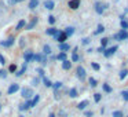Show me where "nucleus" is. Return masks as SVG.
I'll use <instances>...</instances> for the list:
<instances>
[{
	"label": "nucleus",
	"mask_w": 128,
	"mask_h": 117,
	"mask_svg": "<svg viewBox=\"0 0 128 117\" xmlns=\"http://www.w3.org/2000/svg\"><path fill=\"white\" fill-rule=\"evenodd\" d=\"M52 36H54V39H55L56 42H59V44L65 43V40H68V36L64 33V30H56Z\"/></svg>",
	"instance_id": "obj_1"
},
{
	"label": "nucleus",
	"mask_w": 128,
	"mask_h": 117,
	"mask_svg": "<svg viewBox=\"0 0 128 117\" xmlns=\"http://www.w3.org/2000/svg\"><path fill=\"white\" fill-rule=\"evenodd\" d=\"M113 39L114 40H118V42H122V40H127L128 39V30H120L118 33L113 34Z\"/></svg>",
	"instance_id": "obj_2"
},
{
	"label": "nucleus",
	"mask_w": 128,
	"mask_h": 117,
	"mask_svg": "<svg viewBox=\"0 0 128 117\" xmlns=\"http://www.w3.org/2000/svg\"><path fill=\"white\" fill-rule=\"evenodd\" d=\"M21 94H22V96L25 98V99H29V98H32L33 96V90L32 88H29V87H24L22 90H21Z\"/></svg>",
	"instance_id": "obj_3"
},
{
	"label": "nucleus",
	"mask_w": 128,
	"mask_h": 117,
	"mask_svg": "<svg viewBox=\"0 0 128 117\" xmlns=\"http://www.w3.org/2000/svg\"><path fill=\"white\" fill-rule=\"evenodd\" d=\"M76 74H77V77L80 78V80H84V78H86V76H87L86 69H84L83 66H77V69H76Z\"/></svg>",
	"instance_id": "obj_4"
},
{
	"label": "nucleus",
	"mask_w": 128,
	"mask_h": 117,
	"mask_svg": "<svg viewBox=\"0 0 128 117\" xmlns=\"http://www.w3.org/2000/svg\"><path fill=\"white\" fill-rule=\"evenodd\" d=\"M106 7H108V4L96 3V4H95V11H96V14H103L105 10H106Z\"/></svg>",
	"instance_id": "obj_5"
},
{
	"label": "nucleus",
	"mask_w": 128,
	"mask_h": 117,
	"mask_svg": "<svg viewBox=\"0 0 128 117\" xmlns=\"http://www.w3.org/2000/svg\"><path fill=\"white\" fill-rule=\"evenodd\" d=\"M117 48H118L117 46H113V47L108 48V50H105V51H103V55H105L106 58H109V56H112L114 52H116V51H117Z\"/></svg>",
	"instance_id": "obj_6"
},
{
	"label": "nucleus",
	"mask_w": 128,
	"mask_h": 117,
	"mask_svg": "<svg viewBox=\"0 0 128 117\" xmlns=\"http://www.w3.org/2000/svg\"><path fill=\"white\" fill-rule=\"evenodd\" d=\"M14 42H15L14 37H8L6 42H0V46H2V47H11V46L14 44Z\"/></svg>",
	"instance_id": "obj_7"
},
{
	"label": "nucleus",
	"mask_w": 128,
	"mask_h": 117,
	"mask_svg": "<svg viewBox=\"0 0 128 117\" xmlns=\"http://www.w3.org/2000/svg\"><path fill=\"white\" fill-rule=\"evenodd\" d=\"M37 22H39V20H37V18L34 17V18H32V21H30L29 24H26V26H25V28L28 29V30H32V29H33L34 26L37 25Z\"/></svg>",
	"instance_id": "obj_8"
},
{
	"label": "nucleus",
	"mask_w": 128,
	"mask_h": 117,
	"mask_svg": "<svg viewBox=\"0 0 128 117\" xmlns=\"http://www.w3.org/2000/svg\"><path fill=\"white\" fill-rule=\"evenodd\" d=\"M17 91H20V86H18V84H11V86L8 87V90H7V92H8V95H12V94H15Z\"/></svg>",
	"instance_id": "obj_9"
},
{
	"label": "nucleus",
	"mask_w": 128,
	"mask_h": 117,
	"mask_svg": "<svg viewBox=\"0 0 128 117\" xmlns=\"http://www.w3.org/2000/svg\"><path fill=\"white\" fill-rule=\"evenodd\" d=\"M68 6H69V8H72V10H77L78 7H80V0H70Z\"/></svg>",
	"instance_id": "obj_10"
},
{
	"label": "nucleus",
	"mask_w": 128,
	"mask_h": 117,
	"mask_svg": "<svg viewBox=\"0 0 128 117\" xmlns=\"http://www.w3.org/2000/svg\"><path fill=\"white\" fill-rule=\"evenodd\" d=\"M43 6H44L47 10H54V7H55V3H54L52 0H46L44 3H43Z\"/></svg>",
	"instance_id": "obj_11"
},
{
	"label": "nucleus",
	"mask_w": 128,
	"mask_h": 117,
	"mask_svg": "<svg viewBox=\"0 0 128 117\" xmlns=\"http://www.w3.org/2000/svg\"><path fill=\"white\" fill-rule=\"evenodd\" d=\"M24 58H25V64L26 62H32L33 61V52H32V51H26V52L24 54Z\"/></svg>",
	"instance_id": "obj_12"
},
{
	"label": "nucleus",
	"mask_w": 128,
	"mask_h": 117,
	"mask_svg": "<svg viewBox=\"0 0 128 117\" xmlns=\"http://www.w3.org/2000/svg\"><path fill=\"white\" fill-rule=\"evenodd\" d=\"M70 68H72V62H70L69 59H65V61L62 62V69H64V70H69Z\"/></svg>",
	"instance_id": "obj_13"
},
{
	"label": "nucleus",
	"mask_w": 128,
	"mask_h": 117,
	"mask_svg": "<svg viewBox=\"0 0 128 117\" xmlns=\"http://www.w3.org/2000/svg\"><path fill=\"white\" fill-rule=\"evenodd\" d=\"M64 33L66 34L68 37H70V36H72L73 33H74V28H73V26H68V28H65Z\"/></svg>",
	"instance_id": "obj_14"
},
{
	"label": "nucleus",
	"mask_w": 128,
	"mask_h": 117,
	"mask_svg": "<svg viewBox=\"0 0 128 117\" xmlns=\"http://www.w3.org/2000/svg\"><path fill=\"white\" fill-rule=\"evenodd\" d=\"M70 50V46L66 44V43H62V44H59V51H62V52L66 54V51Z\"/></svg>",
	"instance_id": "obj_15"
},
{
	"label": "nucleus",
	"mask_w": 128,
	"mask_h": 117,
	"mask_svg": "<svg viewBox=\"0 0 128 117\" xmlns=\"http://www.w3.org/2000/svg\"><path fill=\"white\" fill-rule=\"evenodd\" d=\"M87 106H88V100L86 99V100H81V102L78 103V105H77V109H78V110H84Z\"/></svg>",
	"instance_id": "obj_16"
},
{
	"label": "nucleus",
	"mask_w": 128,
	"mask_h": 117,
	"mask_svg": "<svg viewBox=\"0 0 128 117\" xmlns=\"http://www.w3.org/2000/svg\"><path fill=\"white\" fill-rule=\"evenodd\" d=\"M26 26V21L25 20H21L20 22L17 24V26H15V29H17V30H21V29H24Z\"/></svg>",
	"instance_id": "obj_17"
},
{
	"label": "nucleus",
	"mask_w": 128,
	"mask_h": 117,
	"mask_svg": "<svg viewBox=\"0 0 128 117\" xmlns=\"http://www.w3.org/2000/svg\"><path fill=\"white\" fill-rule=\"evenodd\" d=\"M25 72H26V64H24V66L21 68V69L18 70V72H15V76H17V77H21V76H22Z\"/></svg>",
	"instance_id": "obj_18"
},
{
	"label": "nucleus",
	"mask_w": 128,
	"mask_h": 117,
	"mask_svg": "<svg viewBox=\"0 0 128 117\" xmlns=\"http://www.w3.org/2000/svg\"><path fill=\"white\" fill-rule=\"evenodd\" d=\"M37 6H39V0H30L29 2V8L30 10H34Z\"/></svg>",
	"instance_id": "obj_19"
},
{
	"label": "nucleus",
	"mask_w": 128,
	"mask_h": 117,
	"mask_svg": "<svg viewBox=\"0 0 128 117\" xmlns=\"http://www.w3.org/2000/svg\"><path fill=\"white\" fill-rule=\"evenodd\" d=\"M43 54H44V55H50L51 54V47L48 44H44V47H43Z\"/></svg>",
	"instance_id": "obj_20"
},
{
	"label": "nucleus",
	"mask_w": 128,
	"mask_h": 117,
	"mask_svg": "<svg viewBox=\"0 0 128 117\" xmlns=\"http://www.w3.org/2000/svg\"><path fill=\"white\" fill-rule=\"evenodd\" d=\"M127 76H128V70H127V69H122L121 72H120V76H118V77H120V80H124Z\"/></svg>",
	"instance_id": "obj_21"
},
{
	"label": "nucleus",
	"mask_w": 128,
	"mask_h": 117,
	"mask_svg": "<svg viewBox=\"0 0 128 117\" xmlns=\"http://www.w3.org/2000/svg\"><path fill=\"white\" fill-rule=\"evenodd\" d=\"M28 109H29V102H28V100H26L25 103H21V105H20V110H21V112L28 110Z\"/></svg>",
	"instance_id": "obj_22"
},
{
	"label": "nucleus",
	"mask_w": 128,
	"mask_h": 117,
	"mask_svg": "<svg viewBox=\"0 0 128 117\" xmlns=\"http://www.w3.org/2000/svg\"><path fill=\"white\" fill-rule=\"evenodd\" d=\"M102 88H103V91H105V92H112V91H113V90H112V87L109 86L108 83H103L102 84Z\"/></svg>",
	"instance_id": "obj_23"
},
{
	"label": "nucleus",
	"mask_w": 128,
	"mask_h": 117,
	"mask_svg": "<svg viewBox=\"0 0 128 117\" xmlns=\"http://www.w3.org/2000/svg\"><path fill=\"white\" fill-rule=\"evenodd\" d=\"M56 59H58V61H62V62H64L65 59H68V58H66V54H65V52H59L58 55H56Z\"/></svg>",
	"instance_id": "obj_24"
},
{
	"label": "nucleus",
	"mask_w": 128,
	"mask_h": 117,
	"mask_svg": "<svg viewBox=\"0 0 128 117\" xmlns=\"http://www.w3.org/2000/svg\"><path fill=\"white\" fill-rule=\"evenodd\" d=\"M72 61L73 62H77L78 61V55H77V48H74V51L72 52Z\"/></svg>",
	"instance_id": "obj_25"
},
{
	"label": "nucleus",
	"mask_w": 128,
	"mask_h": 117,
	"mask_svg": "<svg viewBox=\"0 0 128 117\" xmlns=\"http://www.w3.org/2000/svg\"><path fill=\"white\" fill-rule=\"evenodd\" d=\"M108 43H109V39H108V37H102V39H100V47L105 48L106 46H108Z\"/></svg>",
	"instance_id": "obj_26"
},
{
	"label": "nucleus",
	"mask_w": 128,
	"mask_h": 117,
	"mask_svg": "<svg viewBox=\"0 0 128 117\" xmlns=\"http://www.w3.org/2000/svg\"><path fill=\"white\" fill-rule=\"evenodd\" d=\"M103 30H105V26H103V25H98V28H96V30L94 32V34H99V33H102Z\"/></svg>",
	"instance_id": "obj_27"
},
{
	"label": "nucleus",
	"mask_w": 128,
	"mask_h": 117,
	"mask_svg": "<svg viewBox=\"0 0 128 117\" xmlns=\"http://www.w3.org/2000/svg\"><path fill=\"white\" fill-rule=\"evenodd\" d=\"M120 25H121V29H122V30H127V29H128V22H127L125 20H121Z\"/></svg>",
	"instance_id": "obj_28"
},
{
	"label": "nucleus",
	"mask_w": 128,
	"mask_h": 117,
	"mask_svg": "<svg viewBox=\"0 0 128 117\" xmlns=\"http://www.w3.org/2000/svg\"><path fill=\"white\" fill-rule=\"evenodd\" d=\"M69 95H70V98H76V96H77V90H76V88H72V90H70V91H69Z\"/></svg>",
	"instance_id": "obj_29"
},
{
	"label": "nucleus",
	"mask_w": 128,
	"mask_h": 117,
	"mask_svg": "<svg viewBox=\"0 0 128 117\" xmlns=\"http://www.w3.org/2000/svg\"><path fill=\"white\" fill-rule=\"evenodd\" d=\"M88 81H90V86H91L92 88H95V87H96V80H95L94 77H90Z\"/></svg>",
	"instance_id": "obj_30"
},
{
	"label": "nucleus",
	"mask_w": 128,
	"mask_h": 117,
	"mask_svg": "<svg viewBox=\"0 0 128 117\" xmlns=\"http://www.w3.org/2000/svg\"><path fill=\"white\" fill-rule=\"evenodd\" d=\"M55 32H56V29H55V28H48L47 30H46V33L50 34V36H52V34L55 33Z\"/></svg>",
	"instance_id": "obj_31"
},
{
	"label": "nucleus",
	"mask_w": 128,
	"mask_h": 117,
	"mask_svg": "<svg viewBox=\"0 0 128 117\" xmlns=\"http://www.w3.org/2000/svg\"><path fill=\"white\" fill-rule=\"evenodd\" d=\"M44 86H46V87H52V83H51L50 78L44 77Z\"/></svg>",
	"instance_id": "obj_32"
},
{
	"label": "nucleus",
	"mask_w": 128,
	"mask_h": 117,
	"mask_svg": "<svg viewBox=\"0 0 128 117\" xmlns=\"http://www.w3.org/2000/svg\"><path fill=\"white\" fill-rule=\"evenodd\" d=\"M40 64H42L43 66H46V65H47V56H46V55H42V59H40Z\"/></svg>",
	"instance_id": "obj_33"
},
{
	"label": "nucleus",
	"mask_w": 128,
	"mask_h": 117,
	"mask_svg": "<svg viewBox=\"0 0 128 117\" xmlns=\"http://www.w3.org/2000/svg\"><path fill=\"white\" fill-rule=\"evenodd\" d=\"M8 70H10V72H11V73H15V72H17V65H15V64H12V65H10V68H8Z\"/></svg>",
	"instance_id": "obj_34"
},
{
	"label": "nucleus",
	"mask_w": 128,
	"mask_h": 117,
	"mask_svg": "<svg viewBox=\"0 0 128 117\" xmlns=\"http://www.w3.org/2000/svg\"><path fill=\"white\" fill-rule=\"evenodd\" d=\"M52 87H54V90H56V91H58V88H61V87H62V83H61V81H56V83L52 84Z\"/></svg>",
	"instance_id": "obj_35"
},
{
	"label": "nucleus",
	"mask_w": 128,
	"mask_h": 117,
	"mask_svg": "<svg viewBox=\"0 0 128 117\" xmlns=\"http://www.w3.org/2000/svg\"><path fill=\"white\" fill-rule=\"evenodd\" d=\"M113 117H124V116H122V112L116 110V112H113Z\"/></svg>",
	"instance_id": "obj_36"
},
{
	"label": "nucleus",
	"mask_w": 128,
	"mask_h": 117,
	"mask_svg": "<svg viewBox=\"0 0 128 117\" xmlns=\"http://www.w3.org/2000/svg\"><path fill=\"white\" fill-rule=\"evenodd\" d=\"M48 22L51 24V25H54V24L56 22V20H55V17H54V15H50V17H48Z\"/></svg>",
	"instance_id": "obj_37"
},
{
	"label": "nucleus",
	"mask_w": 128,
	"mask_h": 117,
	"mask_svg": "<svg viewBox=\"0 0 128 117\" xmlns=\"http://www.w3.org/2000/svg\"><path fill=\"white\" fill-rule=\"evenodd\" d=\"M39 100H40V96H39V95H34V96H33V99H32V102H33V105L36 106Z\"/></svg>",
	"instance_id": "obj_38"
},
{
	"label": "nucleus",
	"mask_w": 128,
	"mask_h": 117,
	"mask_svg": "<svg viewBox=\"0 0 128 117\" xmlns=\"http://www.w3.org/2000/svg\"><path fill=\"white\" fill-rule=\"evenodd\" d=\"M100 98H102V95H100V94H94V100H95L96 103L100 100Z\"/></svg>",
	"instance_id": "obj_39"
},
{
	"label": "nucleus",
	"mask_w": 128,
	"mask_h": 117,
	"mask_svg": "<svg viewBox=\"0 0 128 117\" xmlns=\"http://www.w3.org/2000/svg\"><path fill=\"white\" fill-rule=\"evenodd\" d=\"M0 77H2V78H6L7 77V72H6V70L0 69Z\"/></svg>",
	"instance_id": "obj_40"
},
{
	"label": "nucleus",
	"mask_w": 128,
	"mask_h": 117,
	"mask_svg": "<svg viewBox=\"0 0 128 117\" xmlns=\"http://www.w3.org/2000/svg\"><path fill=\"white\" fill-rule=\"evenodd\" d=\"M121 96H122V99H124V100H128V91H122L121 92Z\"/></svg>",
	"instance_id": "obj_41"
},
{
	"label": "nucleus",
	"mask_w": 128,
	"mask_h": 117,
	"mask_svg": "<svg viewBox=\"0 0 128 117\" xmlns=\"http://www.w3.org/2000/svg\"><path fill=\"white\" fill-rule=\"evenodd\" d=\"M91 66H92V69H94V70H99V69H100V66H99L98 64H95V62H92Z\"/></svg>",
	"instance_id": "obj_42"
},
{
	"label": "nucleus",
	"mask_w": 128,
	"mask_h": 117,
	"mask_svg": "<svg viewBox=\"0 0 128 117\" xmlns=\"http://www.w3.org/2000/svg\"><path fill=\"white\" fill-rule=\"evenodd\" d=\"M4 64H6V58L0 54V65H4Z\"/></svg>",
	"instance_id": "obj_43"
},
{
	"label": "nucleus",
	"mask_w": 128,
	"mask_h": 117,
	"mask_svg": "<svg viewBox=\"0 0 128 117\" xmlns=\"http://www.w3.org/2000/svg\"><path fill=\"white\" fill-rule=\"evenodd\" d=\"M84 114H86V117H92V116H94V113H92V112H86Z\"/></svg>",
	"instance_id": "obj_44"
},
{
	"label": "nucleus",
	"mask_w": 128,
	"mask_h": 117,
	"mask_svg": "<svg viewBox=\"0 0 128 117\" xmlns=\"http://www.w3.org/2000/svg\"><path fill=\"white\" fill-rule=\"evenodd\" d=\"M32 84H33V86H37V84H39V80H37V78H33V80H32Z\"/></svg>",
	"instance_id": "obj_45"
},
{
	"label": "nucleus",
	"mask_w": 128,
	"mask_h": 117,
	"mask_svg": "<svg viewBox=\"0 0 128 117\" xmlns=\"http://www.w3.org/2000/svg\"><path fill=\"white\" fill-rule=\"evenodd\" d=\"M37 73H39L40 76H43V77H44V72H43V69H37Z\"/></svg>",
	"instance_id": "obj_46"
},
{
	"label": "nucleus",
	"mask_w": 128,
	"mask_h": 117,
	"mask_svg": "<svg viewBox=\"0 0 128 117\" xmlns=\"http://www.w3.org/2000/svg\"><path fill=\"white\" fill-rule=\"evenodd\" d=\"M88 43H90V39H87V37L83 39V44H88Z\"/></svg>",
	"instance_id": "obj_47"
},
{
	"label": "nucleus",
	"mask_w": 128,
	"mask_h": 117,
	"mask_svg": "<svg viewBox=\"0 0 128 117\" xmlns=\"http://www.w3.org/2000/svg\"><path fill=\"white\" fill-rule=\"evenodd\" d=\"M96 51H98V52H102V54H103V51H105V48H103V47H99Z\"/></svg>",
	"instance_id": "obj_48"
},
{
	"label": "nucleus",
	"mask_w": 128,
	"mask_h": 117,
	"mask_svg": "<svg viewBox=\"0 0 128 117\" xmlns=\"http://www.w3.org/2000/svg\"><path fill=\"white\" fill-rule=\"evenodd\" d=\"M24 40H25V39H21V43H20L21 47H24V44H25V42H24Z\"/></svg>",
	"instance_id": "obj_49"
},
{
	"label": "nucleus",
	"mask_w": 128,
	"mask_h": 117,
	"mask_svg": "<svg viewBox=\"0 0 128 117\" xmlns=\"http://www.w3.org/2000/svg\"><path fill=\"white\" fill-rule=\"evenodd\" d=\"M8 2H10V4H15V3H18L17 0H8Z\"/></svg>",
	"instance_id": "obj_50"
},
{
	"label": "nucleus",
	"mask_w": 128,
	"mask_h": 117,
	"mask_svg": "<svg viewBox=\"0 0 128 117\" xmlns=\"http://www.w3.org/2000/svg\"><path fill=\"white\" fill-rule=\"evenodd\" d=\"M48 117H55V114H54V113H50V116H48Z\"/></svg>",
	"instance_id": "obj_51"
},
{
	"label": "nucleus",
	"mask_w": 128,
	"mask_h": 117,
	"mask_svg": "<svg viewBox=\"0 0 128 117\" xmlns=\"http://www.w3.org/2000/svg\"><path fill=\"white\" fill-rule=\"evenodd\" d=\"M17 2H18V3H21V2H24V0H17Z\"/></svg>",
	"instance_id": "obj_52"
},
{
	"label": "nucleus",
	"mask_w": 128,
	"mask_h": 117,
	"mask_svg": "<svg viewBox=\"0 0 128 117\" xmlns=\"http://www.w3.org/2000/svg\"><path fill=\"white\" fill-rule=\"evenodd\" d=\"M0 112H2V103H0Z\"/></svg>",
	"instance_id": "obj_53"
},
{
	"label": "nucleus",
	"mask_w": 128,
	"mask_h": 117,
	"mask_svg": "<svg viewBox=\"0 0 128 117\" xmlns=\"http://www.w3.org/2000/svg\"><path fill=\"white\" fill-rule=\"evenodd\" d=\"M0 96H2V92H0Z\"/></svg>",
	"instance_id": "obj_54"
},
{
	"label": "nucleus",
	"mask_w": 128,
	"mask_h": 117,
	"mask_svg": "<svg viewBox=\"0 0 128 117\" xmlns=\"http://www.w3.org/2000/svg\"><path fill=\"white\" fill-rule=\"evenodd\" d=\"M20 117H24V116H20Z\"/></svg>",
	"instance_id": "obj_55"
}]
</instances>
